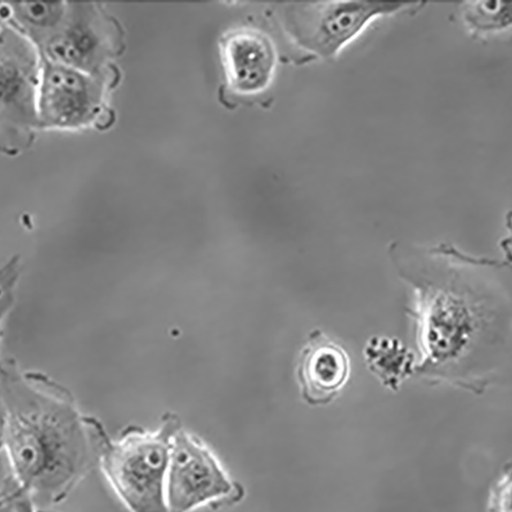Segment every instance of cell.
<instances>
[{
    "label": "cell",
    "instance_id": "cell-1",
    "mask_svg": "<svg viewBox=\"0 0 512 512\" xmlns=\"http://www.w3.org/2000/svg\"><path fill=\"white\" fill-rule=\"evenodd\" d=\"M430 254L419 291L421 372L477 395L512 381V264L447 244Z\"/></svg>",
    "mask_w": 512,
    "mask_h": 512
},
{
    "label": "cell",
    "instance_id": "cell-2",
    "mask_svg": "<svg viewBox=\"0 0 512 512\" xmlns=\"http://www.w3.org/2000/svg\"><path fill=\"white\" fill-rule=\"evenodd\" d=\"M106 432L64 402L22 400L3 422L5 463L37 508L60 504L99 466Z\"/></svg>",
    "mask_w": 512,
    "mask_h": 512
},
{
    "label": "cell",
    "instance_id": "cell-3",
    "mask_svg": "<svg viewBox=\"0 0 512 512\" xmlns=\"http://www.w3.org/2000/svg\"><path fill=\"white\" fill-rule=\"evenodd\" d=\"M176 416L167 415L160 429H126L118 440L104 434L99 467L117 497L130 512H169L166 482L175 435Z\"/></svg>",
    "mask_w": 512,
    "mask_h": 512
},
{
    "label": "cell",
    "instance_id": "cell-4",
    "mask_svg": "<svg viewBox=\"0 0 512 512\" xmlns=\"http://www.w3.org/2000/svg\"><path fill=\"white\" fill-rule=\"evenodd\" d=\"M422 2L334 0L292 5L283 25L294 44L322 59H332L358 38L374 20L416 11Z\"/></svg>",
    "mask_w": 512,
    "mask_h": 512
},
{
    "label": "cell",
    "instance_id": "cell-5",
    "mask_svg": "<svg viewBox=\"0 0 512 512\" xmlns=\"http://www.w3.org/2000/svg\"><path fill=\"white\" fill-rule=\"evenodd\" d=\"M215 453L182 429L175 435L166 482L169 512H192L202 506L234 504L243 497Z\"/></svg>",
    "mask_w": 512,
    "mask_h": 512
},
{
    "label": "cell",
    "instance_id": "cell-6",
    "mask_svg": "<svg viewBox=\"0 0 512 512\" xmlns=\"http://www.w3.org/2000/svg\"><path fill=\"white\" fill-rule=\"evenodd\" d=\"M116 24L96 6L76 4L56 29L41 42L46 59L91 75H101L104 64L117 53Z\"/></svg>",
    "mask_w": 512,
    "mask_h": 512
},
{
    "label": "cell",
    "instance_id": "cell-7",
    "mask_svg": "<svg viewBox=\"0 0 512 512\" xmlns=\"http://www.w3.org/2000/svg\"><path fill=\"white\" fill-rule=\"evenodd\" d=\"M105 100V81L46 59L41 68L37 98L42 127H85L95 121Z\"/></svg>",
    "mask_w": 512,
    "mask_h": 512
},
{
    "label": "cell",
    "instance_id": "cell-8",
    "mask_svg": "<svg viewBox=\"0 0 512 512\" xmlns=\"http://www.w3.org/2000/svg\"><path fill=\"white\" fill-rule=\"evenodd\" d=\"M227 87L241 97L258 96L274 79L277 53L273 40L253 28L236 29L221 42Z\"/></svg>",
    "mask_w": 512,
    "mask_h": 512
},
{
    "label": "cell",
    "instance_id": "cell-9",
    "mask_svg": "<svg viewBox=\"0 0 512 512\" xmlns=\"http://www.w3.org/2000/svg\"><path fill=\"white\" fill-rule=\"evenodd\" d=\"M2 54V109L5 118L39 125L37 98L41 68L32 42L13 27H6Z\"/></svg>",
    "mask_w": 512,
    "mask_h": 512
},
{
    "label": "cell",
    "instance_id": "cell-10",
    "mask_svg": "<svg viewBox=\"0 0 512 512\" xmlns=\"http://www.w3.org/2000/svg\"><path fill=\"white\" fill-rule=\"evenodd\" d=\"M349 375L346 351L322 332L312 333L297 364L304 400L313 406L330 403L344 389Z\"/></svg>",
    "mask_w": 512,
    "mask_h": 512
},
{
    "label": "cell",
    "instance_id": "cell-11",
    "mask_svg": "<svg viewBox=\"0 0 512 512\" xmlns=\"http://www.w3.org/2000/svg\"><path fill=\"white\" fill-rule=\"evenodd\" d=\"M460 13L464 26L475 38L512 37V2H506V0L464 2Z\"/></svg>",
    "mask_w": 512,
    "mask_h": 512
},
{
    "label": "cell",
    "instance_id": "cell-12",
    "mask_svg": "<svg viewBox=\"0 0 512 512\" xmlns=\"http://www.w3.org/2000/svg\"><path fill=\"white\" fill-rule=\"evenodd\" d=\"M9 9L19 26L40 45L62 22L68 5L64 2H14Z\"/></svg>",
    "mask_w": 512,
    "mask_h": 512
},
{
    "label": "cell",
    "instance_id": "cell-13",
    "mask_svg": "<svg viewBox=\"0 0 512 512\" xmlns=\"http://www.w3.org/2000/svg\"><path fill=\"white\" fill-rule=\"evenodd\" d=\"M488 512H512V460L505 464L501 477L491 488Z\"/></svg>",
    "mask_w": 512,
    "mask_h": 512
},
{
    "label": "cell",
    "instance_id": "cell-14",
    "mask_svg": "<svg viewBox=\"0 0 512 512\" xmlns=\"http://www.w3.org/2000/svg\"><path fill=\"white\" fill-rule=\"evenodd\" d=\"M2 468V494L8 495L12 499L15 512H53L37 508L21 488L10 469L6 466Z\"/></svg>",
    "mask_w": 512,
    "mask_h": 512
},
{
    "label": "cell",
    "instance_id": "cell-15",
    "mask_svg": "<svg viewBox=\"0 0 512 512\" xmlns=\"http://www.w3.org/2000/svg\"><path fill=\"white\" fill-rule=\"evenodd\" d=\"M505 220L509 236L503 239L501 242V247L506 255L508 262L512 264V210L507 213Z\"/></svg>",
    "mask_w": 512,
    "mask_h": 512
}]
</instances>
